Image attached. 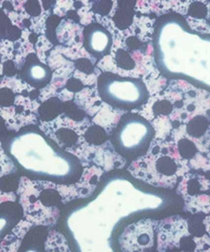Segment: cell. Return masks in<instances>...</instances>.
<instances>
[{
	"mask_svg": "<svg viewBox=\"0 0 210 252\" xmlns=\"http://www.w3.org/2000/svg\"><path fill=\"white\" fill-rule=\"evenodd\" d=\"M97 90L105 103L121 110L137 109L149 99V91L141 79L113 72H104L98 77Z\"/></svg>",
	"mask_w": 210,
	"mask_h": 252,
	"instance_id": "cell-1",
	"label": "cell"
},
{
	"mask_svg": "<svg viewBox=\"0 0 210 252\" xmlns=\"http://www.w3.org/2000/svg\"><path fill=\"white\" fill-rule=\"evenodd\" d=\"M153 129L141 116L129 114L120 120L114 135L117 150L124 157H136L150 145Z\"/></svg>",
	"mask_w": 210,
	"mask_h": 252,
	"instance_id": "cell-2",
	"label": "cell"
},
{
	"mask_svg": "<svg viewBox=\"0 0 210 252\" xmlns=\"http://www.w3.org/2000/svg\"><path fill=\"white\" fill-rule=\"evenodd\" d=\"M84 47L95 60H102L112 52L114 40L111 32L97 22L88 25L83 32Z\"/></svg>",
	"mask_w": 210,
	"mask_h": 252,
	"instance_id": "cell-3",
	"label": "cell"
},
{
	"mask_svg": "<svg viewBox=\"0 0 210 252\" xmlns=\"http://www.w3.org/2000/svg\"><path fill=\"white\" fill-rule=\"evenodd\" d=\"M20 77L31 87L43 89L52 81L53 73L51 68L42 63L35 54H30L20 70Z\"/></svg>",
	"mask_w": 210,
	"mask_h": 252,
	"instance_id": "cell-4",
	"label": "cell"
},
{
	"mask_svg": "<svg viewBox=\"0 0 210 252\" xmlns=\"http://www.w3.org/2000/svg\"><path fill=\"white\" fill-rule=\"evenodd\" d=\"M148 221H142L128 227L122 235V241L131 240V245L125 251H145L153 244V231Z\"/></svg>",
	"mask_w": 210,
	"mask_h": 252,
	"instance_id": "cell-5",
	"label": "cell"
},
{
	"mask_svg": "<svg viewBox=\"0 0 210 252\" xmlns=\"http://www.w3.org/2000/svg\"><path fill=\"white\" fill-rule=\"evenodd\" d=\"M136 1L137 0H118V9L113 20L116 27L120 31L128 29L132 25Z\"/></svg>",
	"mask_w": 210,
	"mask_h": 252,
	"instance_id": "cell-6",
	"label": "cell"
},
{
	"mask_svg": "<svg viewBox=\"0 0 210 252\" xmlns=\"http://www.w3.org/2000/svg\"><path fill=\"white\" fill-rule=\"evenodd\" d=\"M209 120L205 117L198 116L194 118L187 126V132L194 138H201L209 128Z\"/></svg>",
	"mask_w": 210,
	"mask_h": 252,
	"instance_id": "cell-7",
	"label": "cell"
},
{
	"mask_svg": "<svg viewBox=\"0 0 210 252\" xmlns=\"http://www.w3.org/2000/svg\"><path fill=\"white\" fill-rule=\"evenodd\" d=\"M155 168L158 173L165 177H172L178 171L177 162L173 158L167 156L158 158L155 164Z\"/></svg>",
	"mask_w": 210,
	"mask_h": 252,
	"instance_id": "cell-8",
	"label": "cell"
},
{
	"mask_svg": "<svg viewBox=\"0 0 210 252\" xmlns=\"http://www.w3.org/2000/svg\"><path fill=\"white\" fill-rule=\"evenodd\" d=\"M178 147L180 156L185 159H191L197 154V147L192 141L188 139L180 140Z\"/></svg>",
	"mask_w": 210,
	"mask_h": 252,
	"instance_id": "cell-9",
	"label": "cell"
},
{
	"mask_svg": "<svg viewBox=\"0 0 210 252\" xmlns=\"http://www.w3.org/2000/svg\"><path fill=\"white\" fill-rule=\"evenodd\" d=\"M116 63L120 68L125 69V70H132L136 66V63L134 62V60L131 58V56L122 49H120L117 52Z\"/></svg>",
	"mask_w": 210,
	"mask_h": 252,
	"instance_id": "cell-10",
	"label": "cell"
},
{
	"mask_svg": "<svg viewBox=\"0 0 210 252\" xmlns=\"http://www.w3.org/2000/svg\"><path fill=\"white\" fill-rule=\"evenodd\" d=\"M86 137L89 142L95 145H100L104 143L107 138L105 131L98 126L90 127V130L86 134Z\"/></svg>",
	"mask_w": 210,
	"mask_h": 252,
	"instance_id": "cell-11",
	"label": "cell"
},
{
	"mask_svg": "<svg viewBox=\"0 0 210 252\" xmlns=\"http://www.w3.org/2000/svg\"><path fill=\"white\" fill-rule=\"evenodd\" d=\"M154 113L156 116L159 115H163V116H168L171 114V112L173 111V106L171 103L167 102V101H163V102H158L155 104L154 109H153Z\"/></svg>",
	"mask_w": 210,
	"mask_h": 252,
	"instance_id": "cell-12",
	"label": "cell"
},
{
	"mask_svg": "<svg viewBox=\"0 0 210 252\" xmlns=\"http://www.w3.org/2000/svg\"><path fill=\"white\" fill-rule=\"evenodd\" d=\"M199 191V184L196 181H193L189 184V192L191 194H196Z\"/></svg>",
	"mask_w": 210,
	"mask_h": 252,
	"instance_id": "cell-13",
	"label": "cell"
},
{
	"mask_svg": "<svg viewBox=\"0 0 210 252\" xmlns=\"http://www.w3.org/2000/svg\"></svg>",
	"mask_w": 210,
	"mask_h": 252,
	"instance_id": "cell-14",
	"label": "cell"
}]
</instances>
